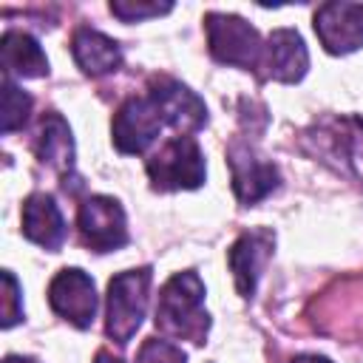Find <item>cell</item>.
Here are the masks:
<instances>
[{"label": "cell", "instance_id": "6da1fadb", "mask_svg": "<svg viewBox=\"0 0 363 363\" xmlns=\"http://www.w3.org/2000/svg\"><path fill=\"white\" fill-rule=\"evenodd\" d=\"M156 329L170 340L204 343L210 315L204 309V284L193 269L164 281L156 301Z\"/></svg>", "mask_w": 363, "mask_h": 363}, {"label": "cell", "instance_id": "7a4b0ae2", "mask_svg": "<svg viewBox=\"0 0 363 363\" xmlns=\"http://www.w3.org/2000/svg\"><path fill=\"white\" fill-rule=\"evenodd\" d=\"M150 267L125 269L111 278L108 284V306H105V332L113 343L125 346L136 329L142 326L147 309V289H150Z\"/></svg>", "mask_w": 363, "mask_h": 363}, {"label": "cell", "instance_id": "3957f363", "mask_svg": "<svg viewBox=\"0 0 363 363\" xmlns=\"http://www.w3.org/2000/svg\"><path fill=\"white\" fill-rule=\"evenodd\" d=\"M204 28H207V45L210 54L224 62V65H235L244 71H255L264 62V43L261 34L241 17L235 14H218L210 11L204 17Z\"/></svg>", "mask_w": 363, "mask_h": 363}, {"label": "cell", "instance_id": "277c9868", "mask_svg": "<svg viewBox=\"0 0 363 363\" xmlns=\"http://www.w3.org/2000/svg\"><path fill=\"white\" fill-rule=\"evenodd\" d=\"M147 176L153 190H196L204 176V156L193 136H173L167 139L159 153L147 159Z\"/></svg>", "mask_w": 363, "mask_h": 363}, {"label": "cell", "instance_id": "5b68a950", "mask_svg": "<svg viewBox=\"0 0 363 363\" xmlns=\"http://www.w3.org/2000/svg\"><path fill=\"white\" fill-rule=\"evenodd\" d=\"M162 125H164V119L147 94L130 96L113 113V122H111L113 145L119 153H145L153 145V139L159 136Z\"/></svg>", "mask_w": 363, "mask_h": 363}, {"label": "cell", "instance_id": "8992f818", "mask_svg": "<svg viewBox=\"0 0 363 363\" xmlns=\"http://www.w3.org/2000/svg\"><path fill=\"white\" fill-rule=\"evenodd\" d=\"M79 235L82 244L94 252L119 250L128 241V221L116 199L111 196H88L79 204Z\"/></svg>", "mask_w": 363, "mask_h": 363}, {"label": "cell", "instance_id": "52a82bcc", "mask_svg": "<svg viewBox=\"0 0 363 363\" xmlns=\"http://www.w3.org/2000/svg\"><path fill=\"white\" fill-rule=\"evenodd\" d=\"M48 303L60 318H65L77 329H88L96 315V289L91 275L77 267L60 269L48 284Z\"/></svg>", "mask_w": 363, "mask_h": 363}, {"label": "cell", "instance_id": "ba28073f", "mask_svg": "<svg viewBox=\"0 0 363 363\" xmlns=\"http://www.w3.org/2000/svg\"><path fill=\"white\" fill-rule=\"evenodd\" d=\"M147 96L156 102L162 119H164L173 130L184 133V136H187V133H196V130L207 122V108H204V102H201L187 85H182V82L173 79V77H153Z\"/></svg>", "mask_w": 363, "mask_h": 363}, {"label": "cell", "instance_id": "9c48e42d", "mask_svg": "<svg viewBox=\"0 0 363 363\" xmlns=\"http://www.w3.org/2000/svg\"><path fill=\"white\" fill-rule=\"evenodd\" d=\"M315 34L329 54H352L363 45V3H323L315 11Z\"/></svg>", "mask_w": 363, "mask_h": 363}, {"label": "cell", "instance_id": "30bf717a", "mask_svg": "<svg viewBox=\"0 0 363 363\" xmlns=\"http://www.w3.org/2000/svg\"><path fill=\"white\" fill-rule=\"evenodd\" d=\"M272 247H275V235L272 230H250L244 233L227 252V261H230V269H233V278H235V289L241 298H250L255 292V284L272 255Z\"/></svg>", "mask_w": 363, "mask_h": 363}, {"label": "cell", "instance_id": "8fae6325", "mask_svg": "<svg viewBox=\"0 0 363 363\" xmlns=\"http://www.w3.org/2000/svg\"><path fill=\"white\" fill-rule=\"evenodd\" d=\"M227 162L233 170V190L241 204H255L278 187V170L269 162L258 159L250 145L235 142L227 153Z\"/></svg>", "mask_w": 363, "mask_h": 363}, {"label": "cell", "instance_id": "7c38bea8", "mask_svg": "<svg viewBox=\"0 0 363 363\" xmlns=\"http://www.w3.org/2000/svg\"><path fill=\"white\" fill-rule=\"evenodd\" d=\"M261 68H267V77L278 79V82L303 79V74L309 68V54H306L301 34L295 28H275L267 37Z\"/></svg>", "mask_w": 363, "mask_h": 363}, {"label": "cell", "instance_id": "4fadbf2b", "mask_svg": "<svg viewBox=\"0 0 363 363\" xmlns=\"http://www.w3.org/2000/svg\"><path fill=\"white\" fill-rule=\"evenodd\" d=\"M23 235L51 252H57L65 241V221L57 201L45 193H31L23 201Z\"/></svg>", "mask_w": 363, "mask_h": 363}, {"label": "cell", "instance_id": "5bb4252c", "mask_svg": "<svg viewBox=\"0 0 363 363\" xmlns=\"http://www.w3.org/2000/svg\"><path fill=\"white\" fill-rule=\"evenodd\" d=\"M71 54L77 60V65L88 74V77H102L111 74L122 65V51L119 45L94 28H77L71 37Z\"/></svg>", "mask_w": 363, "mask_h": 363}, {"label": "cell", "instance_id": "9a60e30c", "mask_svg": "<svg viewBox=\"0 0 363 363\" xmlns=\"http://www.w3.org/2000/svg\"><path fill=\"white\" fill-rule=\"evenodd\" d=\"M34 150L37 159L43 164H48L57 173H68L74 167V139H71V128L65 125V119L60 113H45L40 128H37V139H34Z\"/></svg>", "mask_w": 363, "mask_h": 363}, {"label": "cell", "instance_id": "2e32d148", "mask_svg": "<svg viewBox=\"0 0 363 363\" xmlns=\"http://www.w3.org/2000/svg\"><path fill=\"white\" fill-rule=\"evenodd\" d=\"M0 62L6 77H45L48 60L40 43L26 31H6L0 40Z\"/></svg>", "mask_w": 363, "mask_h": 363}, {"label": "cell", "instance_id": "e0dca14e", "mask_svg": "<svg viewBox=\"0 0 363 363\" xmlns=\"http://www.w3.org/2000/svg\"><path fill=\"white\" fill-rule=\"evenodd\" d=\"M28 113H31V96L26 91H20L11 82V77H3V113H0L3 133H11V130L23 128Z\"/></svg>", "mask_w": 363, "mask_h": 363}, {"label": "cell", "instance_id": "ac0fdd59", "mask_svg": "<svg viewBox=\"0 0 363 363\" xmlns=\"http://www.w3.org/2000/svg\"><path fill=\"white\" fill-rule=\"evenodd\" d=\"M23 318V301H20V284L17 278L3 269V292H0V326L11 329Z\"/></svg>", "mask_w": 363, "mask_h": 363}, {"label": "cell", "instance_id": "d6986e66", "mask_svg": "<svg viewBox=\"0 0 363 363\" xmlns=\"http://www.w3.org/2000/svg\"><path fill=\"white\" fill-rule=\"evenodd\" d=\"M170 9H173L170 3H145V0H113L111 3V14L119 17L122 23H136V20L159 17V14H167Z\"/></svg>", "mask_w": 363, "mask_h": 363}, {"label": "cell", "instance_id": "ffe728a7", "mask_svg": "<svg viewBox=\"0 0 363 363\" xmlns=\"http://www.w3.org/2000/svg\"><path fill=\"white\" fill-rule=\"evenodd\" d=\"M184 360L187 357L179 346H173L170 340H159V337L145 340L136 354V363H184Z\"/></svg>", "mask_w": 363, "mask_h": 363}, {"label": "cell", "instance_id": "44dd1931", "mask_svg": "<svg viewBox=\"0 0 363 363\" xmlns=\"http://www.w3.org/2000/svg\"><path fill=\"white\" fill-rule=\"evenodd\" d=\"M292 363H332V360L323 354H298V357H292Z\"/></svg>", "mask_w": 363, "mask_h": 363}, {"label": "cell", "instance_id": "7402d4cb", "mask_svg": "<svg viewBox=\"0 0 363 363\" xmlns=\"http://www.w3.org/2000/svg\"><path fill=\"white\" fill-rule=\"evenodd\" d=\"M94 363H122V360H119V357H113V354H111V352H99V354H96V360H94Z\"/></svg>", "mask_w": 363, "mask_h": 363}, {"label": "cell", "instance_id": "603a6c76", "mask_svg": "<svg viewBox=\"0 0 363 363\" xmlns=\"http://www.w3.org/2000/svg\"><path fill=\"white\" fill-rule=\"evenodd\" d=\"M3 363H37V360H31V357H17V354H9Z\"/></svg>", "mask_w": 363, "mask_h": 363}]
</instances>
